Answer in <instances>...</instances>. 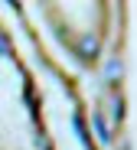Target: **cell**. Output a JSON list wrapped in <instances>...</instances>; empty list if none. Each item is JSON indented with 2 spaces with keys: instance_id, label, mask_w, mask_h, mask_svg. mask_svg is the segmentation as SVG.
Returning a JSON list of instances; mask_svg holds the SVG:
<instances>
[{
  "instance_id": "obj_1",
  "label": "cell",
  "mask_w": 137,
  "mask_h": 150,
  "mask_svg": "<svg viewBox=\"0 0 137 150\" xmlns=\"http://www.w3.org/2000/svg\"><path fill=\"white\" fill-rule=\"evenodd\" d=\"M95 121V131H98V137L108 144V137H111V134H108V124H104V117H92Z\"/></svg>"
},
{
  "instance_id": "obj_2",
  "label": "cell",
  "mask_w": 137,
  "mask_h": 150,
  "mask_svg": "<svg viewBox=\"0 0 137 150\" xmlns=\"http://www.w3.org/2000/svg\"><path fill=\"white\" fill-rule=\"evenodd\" d=\"M7 52H10V46H7V39H4V36H0V56H7Z\"/></svg>"
}]
</instances>
